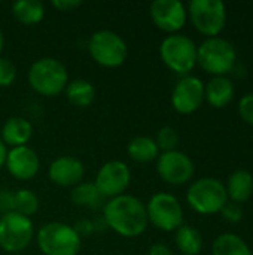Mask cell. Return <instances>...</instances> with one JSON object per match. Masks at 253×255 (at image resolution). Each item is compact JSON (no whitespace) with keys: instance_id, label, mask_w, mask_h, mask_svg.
<instances>
[{"instance_id":"obj_21","label":"cell","mask_w":253,"mask_h":255,"mask_svg":"<svg viewBox=\"0 0 253 255\" xmlns=\"http://www.w3.org/2000/svg\"><path fill=\"white\" fill-rule=\"evenodd\" d=\"M66 97L67 100L76 108H86L94 103L97 91L95 87L86 79H73L69 81L66 87Z\"/></svg>"},{"instance_id":"obj_29","label":"cell","mask_w":253,"mask_h":255,"mask_svg":"<svg viewBox=\"0 0 253 255\" xmlns=\"http://www.w3.org/2000/svg\"><path fill=\"white\" fill-rule=\"evenodd\" d=\"M239 115L248 124L253 126V93L243 96L239 102Z\"/></svg>"},{"instance_id":"obj_14","label":"cell","mask_w":253,"mask_h":255,"mask_svg":"<svg viewBox=\"0 0 253 255\" xmlns=\"http://www.w3.org/2000/svg\"><path fill=\"white\" fill-rule=\"evenodd\" d=\"M149 13L152 22L163 31L176 34L186 22V7L180 0H155L151 3Z\"/></svg>"},{"instance_id":"obj_16","label":"cell","mask_w":253,"mask_h":255,"mask_svg":"<svg viewBox=\"0 0 253 255\" xmlns=\"http://www.w3.org/2000/svg\"><path fill=\"white\" fill-rule=\"evenodd\" d=\"M49 181L58 187H75L82 182L85 176L84 163L72 155H61L52 160L48 167Z\"/></svg>"},{"instance_id":"obj_12","label":"cell","mask_w":253,"mask_h":255,"mask_svg":"<svg viewBox=\"0 0 253 255\" xmlns=\"http://www.w3.org/2000/svg\"><path fill=\"white\" fill-rule=\"evenodd\" d=\"M157 172L164 182L171 185H182L192 179L194 163L185 152L174 149L158 155Z\"/></svg>"},{"instance_id":"obj_36","label":"cell","mask_w":253,"mask_h":255,"mask_svg":"<svg viewBox=\"0 0 253 255\" xmlns=\"http://www.w3.org/2000/svg\"><path fill=\"white\" fill-rule=\"evenodd\" d=\"M3 45H4V36H3V31L0 30V52L3 49Z\"/></svg>"},{"instance_id":"obj_4","label":"cell","mask_w":253,"mask_h":255,"mask_svg":"<svg viewBox=\"0 0 253 255\" xmlns=\"http://www.w3.org/2000/svg\"><path fill=\"white\" fill-rule=\"evenodd\" d=\"M236 60V48L227 39L209 37L197 46V63L204 72L213 76H225L233 70Z\"/></svg>"},{"instance_id":"obj_5","label":"cell","mask_w":253,"mask_h":255,"mask_svg":"<svg viewBox=\"0 0 253 255\" xmlns=\"http://www.w3.org/2000/svg\"><path fill=\"white\" fill-rule=\"evenodd\" d=\"M188 205L201 215H213L222 211L228 202L225 185L216 178H200L188 188Z\"/></svg>"},{"instance_id":"obj_18","label":"cell","mask_w":253,"mask_h":255,"mask_svg":"<svg viewBox=\"0 0 253 255\" xmlns=\"http://www.w3.org/2000/svg\"><path fill=\"white\" fill-rule=\"evenodd\" d=\"M234 84L227 76H213L204 85V100L216 109L225 108L234 99Z\"/></svg>"},{"instance_id":"obj_27","label":"cell","mask_w":253,"mask_h":255,"mask_svg":"<svg viewBox=\"0 0 253 255\" xmlns=\"http://www.w3.org/2000/svg\"><path fill=\"white\" fill-rule=\"evenodd\" d=\"M160 151L163 152H169V151H174L176 146L179 145V134L173 127H163L160 128V131L157 133V139H155Z\"/></svg>"},{"instance_id":"obj_2","label":"cell","mask_w":253,"mask_h":255,"mask_svg":"<svg viewBox=\"0 0 253 255\" xmlns=\"http://www.w3.org/2000/svg\"><path fill=\"white\" fill-rule=\"evenodd\" d=\"M28 84L40 96L57 97L66 90L69 73L60 60L54 57H42L30 66Z\"/></svg>"},{"instance_id":"obj_13","label":"cell","mask_w":253,"mask_h":255,"mask_svg":"<svg viewBox=\"0 0 253 255\" xmlns=\"http://www.w3.org/2000/svg\"><path fill=\"white\" fill-rule=\"evenodd\" d=\"M204 102V84L197 76H183L171 91V105L182 115L194 114Z\"/></svg>"},{"instance_id":"obj_32","label":"cell","mask_w":253,"mask_h":255,"mask_svg":"<svg viewBox=\"0 0 253 255\" xmlns=\"http://www.w3.org/2000/svg\"><path fill=\"white\" fill-rule=\"evenodd\" d=\"M12 202H13V193H10L9 190H0V214L1 215L13 212Z\"/></svg>"},{"instance_id":"obj_11","label":"cell","mask_w":253,"mask_h":255,"mask_svg":"<svg viewBox=\"0 0 253 255\" xmlns=\"http://www.w3.org/2000/svg\"><path fill=\"white\" fill-rule=\"evenodd\" d=\"M131 182V170L127 163L121 160H110L104 163L95 176V187L104 199H113L128 188Z\"/></svg>"},{"instance_id":"obj_30","label":"cell","mask_w":253,"mask_h":255,"mask_svg":"<svg viewBox=\"0 0 253 255\" xmlns=\"http://www.w3.org/2000/svg\"><path fill=\"white\" fill-rule=\"evenodd\" d=\"M222 217L230 221V223H240L242 218H243V208L242 205L239 203H234V202H227L225 206L222 208L221 211Z\"/></svg>"},{"instance_id":"obj_23","label":"cell","mask_w":253,"mask_h":255,"mask_svg":"<svg viewBox=\"0 0 253 255\" xmlns=\"http://www.w3.org/2000/svg\"><path fill=\"white\" fill-rule=\"evenodd\" d=\"M174 242H176L177 250L183 255H198L203 250L201 233L188 224H182L176 230Z\"/></svg>"},{"instance_id":"obj_24","label":"cell","mask_w":253,"mask_h":255,"mask_svg":"<svg viewBox=\"0 0 253 255\" xmlns=\"http://www.w3.org/2000/svg\"><path fill=\"white\" fill-rule=\"evenodd\" d=\"M103 196L97 190L94 182H81L75 185L70 191V200L79 208L95 209L103 203Z\"/></svg>"},{"instance_id":"obj_28","label":"cell","mask_w":253,"mask_h":255,"mask_svg":"<svg viewBox=\"0 0 253 255\" xmlns=\"http://www.w3.org/2000/svg\"><path fill=\"white\" fill-rule=\"evenodd\" d=\"M16 78V67L15 64L4 58V57H0V87H9L13 84Z\"/></svg>"},{"instance_id":"obj_8","label":"cell","mask_w":253,"mask_h":255,"mask_svg":"<svg viewBox=\"0 0 253 255\" xmlns=\"http://www.w3.org/2000/svg\"><path fill=\"white\" fill-rule=\"evenodd\" d=\"M34 238L31 218L9 212L0 217V248L7 254H19Z\"/></svg>"},{"instance_id":"obj_9","label":"cell","mask_w":253,"mask_h":255,"mask_svg":"<svg viewBox=\"0 0 253 255\" xmlns=\"http://www.w3.org/2000/svg\"><path fill=\"white\" fill-rule=\"evenodd\" d=\"M186 12L194 27L209 37H218L227 22V7L221 0H192Z\"/></svg>"},{"instance_id":"obj_10","label":"cell","mask_w":253,"mask_h":255,"mask_svg":"<svg viewBox=\"0 0 253 255\" xmlns=\"http://www.w3.org/2000/svg\"><path fill=\"white\" fill-rule=\"evenodd\" d=\"M146 214L149 223L163 232H176L183 224L182 205L170 193L154 194L146 205Z\"/></svg>"},{"instance_id":"obj_22","label":"cell","mask_w":253,"mask_h":255,"mask_svg":"<svg viewBox=\"0 0 253 255\" xmlns=\"http://www.w3.org/2000/svg\"><path fill=\"white\" fill-rule=\"evenodd\" d=\"M12 15L24 25H34L43 19L45 6L39 0H18L12 4Z\"/></svg>"},{"instance_id":"obj_20","label":"cell","mask_w":253,"mask_h":255,"mask_svg":"<svg viewBox=\"0 0 253 255\" xmlns=\"http://www.w3.org/2000/svg\"><path fill=\"white\" fill-rule=\"evenodd\" d=\"M128 157L136 163H151L158 158L160 148L155 139L149 136H136L128 142Z\"/></svg>"},{"instance_id":"obj_15","label":"cell","mask_w":253,"mask_h":255,"mask_svg":"<svg viewBox=\"0 0 253 255\" xmlns=\"http://www.w3.org/2000/svg\"><path fill=\"white\" fill-rule=\"evenodd\" d=\"M4 166L15 179L30 181L37 175L40 169V160L33 148L24 145L7 151Z\"/></svg>"},{"instance_id":"obj_1","label":"cell","mask_w":253,"mask_h":255,"mask_svg":"<svg viewBox=\"0 0 253 255\" xmlns=\"http://www.w3.org/2000/svg\"><path fill=\"white\" fill-rule=\"evenodd\" d=\"M103 220L109 229L124 238L143 235L149 224L146 205L131 194L109 199L103 206Z\"/></svg>"},{"instance_id":"obj_31","label":"cell","mask_w":253,"mask_h":255,"mask_svg":"<svg viewBox=\"0 0 253 255\" xmlns=\"http://www.w3.org/2000/svg\"><path fill=\"white\" fill-rule=\"evenodd\" d=\"M75 232L78 233V236L81 238V239H84V238H88L94 230H95V226H94V223L92 221H89V220H79L76 224H75Z\"/></svg>"},{"instance_id":"obj_17","label":"cell","mask_w":253,"mask_h":255,"mask_svg":"<svg viewBox=\"0 0 253 255\" xmlns=\"http://www.w3.org/2000/svg\"><path fill=\"white\" fill-rule=\"evenodd\" d=\"M33 136V126L28 120L22 117H10L4 121L0 139L4 145H10L12 148L24 146Z\"/></svg>"},{"instance_id":"obj_33","label":"cell","mask_w":253,"mask_h":255,"mask_svg":"<svg viewBox=\"0 0 253 255\" xmlns=\"http://www.w3.org/2000/svg\"><path fill=\"white\" fill-rule=\"evenodd\" d=\"M51 4L60 12H70V10L78 9L82 4V1L81 0H52Z\"/></svg>"},{"instance_id":"obj_25","label":"cell","mask_w":253,"mask_h":255,"mask_svg":"<svg viewBox=\"0 0 253 255\" xmlns=\"http://www.w3.org/2000/svg\"><path fill=\"white\" fill-rule=\"evenodd\" d=\"M212 255H252V251L240 236L234 233H224L215 239Z\"/></svg>"},{"instance_id":"obj_3","label":"cell","mask_w":253,"mask_h":255,"mask_svg":"<svg viewBox=\"0 0 253 255\" xmlns=\"http://www.w3.org/2000/svg\"><path fill=\"white\" fill-rule=\"evenodd\" d=\"M37 245L43 255H78L82 248V239L72 226L52 221L39 229Z\"/></svg>"},{"instance_id":"obj_34","label":"cell","mask_w":253,"mask_h":255,"mask_svg":"<svg viewBox=\"0 0 253 255\" xmlns=\"http://www.w3.org/2000/svg\"><path fill=\"white\" fill-rule=\"evenodd\" d=\"M148 255H173L171 250L164 245V244H154L151 248H149V254Z\"/></svg>"},{"instance_id":"obj_26","label":"cell","mask_w":253,"mask_h":255,"mask_svg":"<svg viewBox=\"0 0 253 255\" xmlns=\"http://www.w3.org/2000/svg\"><path fill=\"white\" fill-rule=\"evenodd\" d=\"M12 208H13V212L30 218L39 211L40 202H39V197L36 193H33L31 190H27V188H21L13 193Z\"/></svg>"},{"instance_id":"obj_6","label":"cell","mask_w":253,"mask_h":255,"mask_svg":"<svg viewBox=\"0 0 253 255\" xmlns=\"http://www.w3.org/2000/svg\"><path fill=\"white\" fill-rule=\"evenodd\" d=\"M88 52L97 64L115 69L125 63L128 57V46L116 31L98 30L89 37Z\"/></svg>"},{"instance_id":"obj_35","label":"cell","mask_w":253,"mask_h":255,"mask_svg":"<svg viewBox=\"0 0 253 255\" xmlns=\"http://www.w3.org/2000/svg\"><path fill=\"white\" fill-rule=\"evenodd\" d=\"M6 155H7V149H6V145L1 142L0 139V169L4 166V161H6Z\"/></svg>"},{"instance_id":"obj_37","label":"cell","mask_w":253,"mask_h":255,"mask_svg":"<svg viewBox=\"0 0 253 255\" xmlns=\"http://www.w3.org/2000/svg\"><path fill=\"white\" fill-rule=\"evenodd\" d=\"M12 255H19V254H12Z\"/></svg>"},{"instance_id":"obj_19","label":"cell","mask_w":253,"mask_h":255,"mask_svg":"<svg viewBox=\"0 0 253 255\" xmlns=\"http://www.w3.org/2000/svg\"><path fill=\"white\" fill-rule=\"evenodd\" d=\"M227 196L234 203H243L253 194V176L248 170H236L227 182Z\"/></svg>"},{"instance_id":"obj_7","label":"cell","mask_w":253,"mask_h":255,"mask_svg":"<svg viewBox=\"0 0 253 255\" xmlns=\"http://www.w3.org/2000/svg\"><path fill=\"white\" fill-rule=\"evenodd\" d=\"M160 57L170 70L185 75L197 64V45L185 34H170L160 45Z\"/></svg>"}]
</instances>
